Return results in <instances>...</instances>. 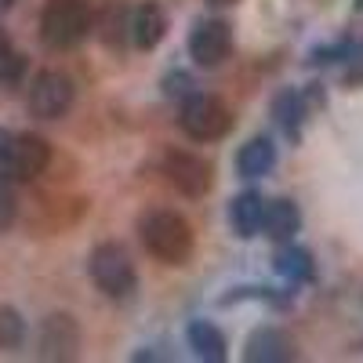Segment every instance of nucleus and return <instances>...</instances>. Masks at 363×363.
<instances>
[{
    "label": "nucleus",
    "mask_w": 363,
    "mask_h": 363,
    "mask_svg": "<svg viewBox=\"0 0 363 363\" xmlns=\"http://www.w3.org/2000/svg\"><path fill=\"white\" fill-rule=\"evenodd\" d=\"M138 236L145 251L164 265H186L193 258V229L174 211H164V207L145 211L138 218Z\"/></svg>",
    "instance_id": "1"
},
{
    "label": "nucleus",
    "mask_w": 363,
    "mask_h": 363,
    "mask_svg": "<svg viewBox=\"0 0 363 363\" xmlns=\"http://www.w3.org/2000/svg\"><path fill=\"white\" fill-rule=\"evenodd\" d=\"M91 33L87 0H48L40 11V40L51 51H69Z\"/></svg>",
    "instance_id": "2"
},
{
    "label": "nucleus",
    "mask_w": 363,
    "mask_h": 363,
    "mask_svg": "<svg viewBox=\"0 0 363 363\" xmlns=\"http://www.w3.org/2000/svg\"><path fill=\"white\" fill-rule=\"evenodd\" d=\"M87 269H91V280H95V287H99L106 298L124 301V298H131L135 287H138L135 262H131V255L120 247V244H99L95 255H91V262H87Z\"/></svg>",
    "instance_id": "3"
},
{
    "label": "nucleus",
    "mask_w": 363,
    "mask_h": 363,
    "mask_svg": "<svg viewBox=\"0 0 363 363\" xmlns=\"http://www.w3.org/2000/svg\"><path fill=\"white\" fill-rule=\"evenodd\" d=\"M178 124L193 142H218L233 131V109L215 95H189Z\"/></svg>",
    "instance_id": "4"
},
{
    "label": "nucleus",
    "mask_w": 363,
    "mask_h": 363,
    "mask_svg": "<svg viewBox=\"0 0 363 363\" xmlns=\"http://www.w3.org/2000/svg\"><path fill=\"white\" fill-rule=\"evenodd\" d=\"M48 164H51V145L40 135H11L0 171L11 182H37L48 171Z\"/></svg>",
    "instance_id": "5"
},
{
    "label": "nucleus",
    "mask_w": 363,
    "mask_h": 363,
    "mask_svg": "<svg viewBox=\"0 0 363 363\" xmlns=\"http://www.w3.org/2000/svg\"><path fill=\"white\" fill-rule=\"evenodd\" d=\"M73 106V80L66 73H37L33 84H29V113L40 120H58L66 116Z\"/></svg>",
    "instance_id": "6"
},
{
    "label": "nucleus",
    "mask_w": 363,
    "mask_h": 363,
    "mask_svg": "<svg viewBox=\"0 0 363 363\" xmlns=\"http://www.w3.org/2000/svg\"><path fill=\"white\" fill-rule=\"evenodd\" d=\"M229 51H233V29H229V22H222V18L196 22V29L189 33V55H193L196 66L215 69V66H222L229 58Z\"/></svg>",
    "instance_id": "7"
},
{
    "label": "nucleus",
    "mask_w": 363,
    "mask_h": 363,
    "mask_svg": "<svg viewBox=\"0 0 363 363\" xmlns=\"http://www.w3.org/2000/svg\"><path fill=\"white\" fill-rule=\"evenodd\" d=\"M164 174L167 182L189 200H200L211 193V182H215V174H211V164L203 157H193V153H167L164 157Z\"/></svg>",
    "instance_id": "8"
},
{
    "label": "nucleus",
    "mask_w": 363,
    "mask_h": 363,
    "mask_svg": "<svg viewBox=\"0 0 363 363\" xmlns=\"http://www.w3.org/2000/svg\"><path fill=\"white\" fill-rule=\"evenodd\" d=\"M40 359H73L80 349V327L69 313H55L40 323Z\"/></svg>",
    "instance_id": "9"
},
{
    "label": "nucleus",
    "mask_w": 363,
    "mask_h": 363,
    "mask_svg": "<svg viewBox=\"0 0 363 363\" xmlns=\"http://www.w3.org/2000/svg\"><path fill=\"white\" fill-rule=\"evenodd\" d=\"M294 356H298V345L280 327H258L244 345L247 363H291Z\"/></svg>",
    "instance_id": "10"
},
{
    "label": "nucleus",
    "mask_w": 363,
    "mask_h": 363,
    "mask_svg": "<svg viewBox=\"0 0 363 363\" xmlns=\"http://www.w3.org/2000/svg\"><path fill=\"white\" fill-rule=\"evenodd\" d=\"M128 29H131V40H135L138 51H153L167 37V15H164V8L157 4V0H145V4L135 8Z\"/></svg>",
    "instance_id": "11"
},
{
    "label": "nucleus",
    "mask_w": 363,
    "mask_h": 363,
    "mask_svg": "<svg viewBox=\"0 0 363 363\" xmlns=\"http://www.w3.org/2000/svg\"><path fill=\"white\" fill-rule=\"evenodd\" d=\"M262 229L269 240H277V244H284V240H294V233L301 229V211L294 200H265L262 207Z\"/></svg>",
    "instance_id": "12"
},
{
    "label": "nucleus",
    "mask_w": 363,
    "mask_h": 363,
    "mask_svg": "<svg viewBox=\"0 0 363 363\" xmlns=\"http://www.w3.org/2000/svg\"><path fill=\"white\" fill-rule=\"evenodd\" d=\"M272 269L280 272L284 280L291 284H309L316 280V262L306 247H298L294 240H284V244L277 247V255H272Z\"/></svg>",
    "instance_id": "13"
},
{
    "label": "nucleus",
    "mask_w": 363,
    "mask_h": 363,
    "mask_svg": "<svg viewBox=\"0 0 363 363\" xmlns=\"http://www.w3.org/2000/svg\"><path fill=\"white\" fill-rule=\"evenodd\" d=\"M272 167H277V145H272L265 135L251 138L247 145H240V153H236V171H240V178H262V174H269Z\"/></svg>",
    "instance_id": "14"
},
{
    "label": "nucleus",
    "mask_w": 363,
    "mask_h": 363,
    "mask_svg": "<svg viewBox=\"0 0 363 363\" xmlns=\"http://www.w3.org/2000/svg\"><path fill=\"white\" fill-rule=\"evenodd\" d=\"M262 207H265V200H262V193H255V189L240 193V196L229 203V222H233V229H236L240 240H251V236L262 233Z\"/></svg>",
    "instance_id": "15"
},
{
    "label": "nucleus",
    "mask_w": 363,
    "mask_h": 363,
    "mask_svg": "<svg viewBox=\"0 0 363 363\" xmlns=\"http://www.w3.org/2000/svg\"><path fill=\"white\" fill-rule=\"evenodd\" d=\"M186 338H189V349L200 356V359H207V363H222L225 359V335L215 327V323H207V320H193L189 323V330H186Z\"/></svg>",
    "instance_id": "16"
},
{
    "label": "nucleus",
    "mask_w": 363,
    "mask_h": 363,
    "mask_svg": "<svg viewBox=\"0 0 363 363\" xmlns=\"http://www.w3.org/2000/svg\"><path fill=\"white\" fill-rule=\"evenodd\" d=\"M306 113H309V106H306V99H301V91H280L277 99H272V116H277V124L291 135V142H298L301 138V124H306Z\"/></svg>",
    "instance_id": "17"
},
{
    "label": "nucleus",
    "mask_w": 363,
    "mask_h": 363,
    "mask_svg": "<svg viewBox=\"0 0 363 363\" xmlns=\"http://www.w3.org/2000/svg\"><path fill=\"white\" fill-rule=\"evenodd\" d=\"M22 342H26V320L18 316V309H0V349H8V352H15V349H22Z\"/></svg>",
    "instance_id": "18"
},
{
    "label": "nucleus",
    "mask_w": 363,
    "mask_h": 363,
    "mask_svg": "<svg viewBox=\"0 0 363 363\" xmlns=\"http://www.w3.org/2000/svg\"><path fill=\"white\" fill-rule=\"evenodd\" d=\"M18 218V196H15V182L8 174H0V233L11 229Z\"/></svg>",
    "instance_id": "19"
},
{
    "label": "nucleus",
    "mask_w": 363,
    "mask_h": 363,
    "mask_svg": "<svg viewBox=\"0 0 363 363\" xmlns=\"http://www.w3.org/2000/svg\"><path fill=\"white\" fill-rule=\"evenodd\" d=\"M26 77V58L15 55V51H4L0 55V87L4 91H15Z\"/></svg>",
    "instance_id": "20"
},
{
    "label": "nucleus",
    "mask_w": 363,
    "mask_h": 363,
    "mask_svg": "<svg viewBox=\"0 0 363 363\" xmlns=\"http://www.w3.org/2000/svg\"><path fill=\"white\" fill-rule=\"evenodd\" d=\"M345 87H363V40L349 48V58H345Z\"/></svg>",
    "instance_id": "21"
},
{
    "label": "nucleus",
    "mask_w": 363,
    "mask_h": 363,
    "mask_svg": "<svg viewBox=\"0 0 363 363\" xmlns=\"http://www.w3.org/2000/svg\"><path fill=\"white\" fill-rule=\"evenodd\" d=\"M349 40H338V44H330V48H316L309 55V62L313 66H330V62H342V58H349Z\"/></svg>",
    "instance_id": "22"
},
{
    "label": "nucleus",
    "mask_w": 363,
    "mask_h": 363,
    "mask_svg": "<svg viewBox=\"0 0 363 363\" xmlns=\"http://www.w3.org/2000/svg\"><path fill=\"white\" fill-rule=\"evenodd\" d=\"M189 87H193V77L189 73H167V80H164V91L171 99H182V95H189Z\"/></svg>",
    "instance_id": "23"
},
{
    "label": "nucleus",
    "mask_w": 363,
    "mask_h": 363,
    "mask_svg": "<svg viewBox=\"0 0 363 363\" xmlns=\"http://www.w3.org/2000/svg\"><path fill=\"white\" fill-rule=\"evenodd\" d=\"M301 99H306V106H309V109L323 106V84H309V91H306Z\"/></svg>",
    "instance_id": "24"
},
{
    "label": "nucleus",
    "mask_w": 363,
    "mask_h": 363,
    "mask_svg": "<svg viewBox=\"0 0 363 363\" xmlns=\"http://www.w3.org/2000/svg\"><path fill=\"white\" fill-rule=\"evenodd\" d=\"M8 138H11V135H8L4 128H0V160H4V149H8Z\"/></svg>",
    "instance_id": "25"
},
{
    "label": "nucleus",
    "mask_w": 363,
    "mask_h": 363,
    "mask_svg": "<svg viewBox=\"0 0 363 363\" xmlns=\"http://www.w3.org/2000/svg\"><path fill=\"white\" fill-rule=\"evenodd\" d=\"M15 8V0H0V15H4V11H11Z\"/></svg>",
    "instance_id": "26"
},
{
    "label": "nucleus",
    "mask_w": 363,
    "mask_h": 363,
    "mask_svg": "<svg viewBox=\"0 0 363 363\" xmlns=\"http://www.w3.org/2000/svg\"><path fill=\"white\" fill-rule=\"evenodd\" d=\"M8 51V37H4V29H0V55Z\"/></svg>",
    "instance_id": "27"
},
{
    "label": "nucleus",
    "mask_w": 363,
    "mask_h": 363,
    "mask_svg": "<svg viewBox=\"0 0 363 363\" xmlns=\"http://www.w3.org/2000/svg\"><path fill=\"white\" fill-rule=\"evenodd\" d=\"M211 4H215V8H225V4H236V0H211Z\"/></svg>",
    "instance_id": "28"
},
{
    "label": "nucleus",
    "mask_w": 363,
    "mask_h": 363,
    "mask_svg": "<svg viewBox=\"0 0 363 363\" xmlns=\"http://www.w3.org/2000/svg\"><path fill=\"white\" fill-rule=\"evenodd\" d=\"M356 11H363V0H356Z\"/></svg>",
    "instance_id": "29"
}]
</instances>
